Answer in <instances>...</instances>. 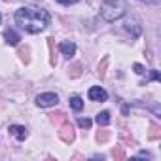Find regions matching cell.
<instances>
[{"instance_id":"cell-1","label":"cell","mask_w":161,"mask_h":161,"mask_svg":"<svg viewBox=\"0 0 161 161\" xmlns=\"http://www.w3.org/2000/svg\"><path fill=\"white\" fill-rule=\"evenodd\" d=\"M47 21H49L47 12L36 8V6H23V8H19V10L15 12V23H17L23 31H27V32H31V34L42 32V31L46 29Z\"/></svg>"},{"instance_id":"cell-2","label":"cell","mask_w":161,"mask_h":161,"mask_svg":"<svg viewBox=\"0 0 161 161\" xmlns=\"http://www.w3.org/2000/svg\"><path fill=\"white\" fill-rule=\"evenodd\" d=\"M125 14V4L123 0H104V2L101 4V15L104 21L112 23L119 17H123Z\"/></svg>"},{"instance_id":"cell-3","label":"cell","mask_w":161,"mask_h":161,"mask_svg":"<svg viewBox=\"0 0 161 161\" xmlns=\"http://www.w3.org/2000/svg\"><path fill=\"white\" fill-rule=\"evenodd\" d=\"M59 103V97L55 93H42L36 97V104L42 106V108H47V106H55Z\"/></svg>"},{"instance_id":"cell-4","label":"cell","mask_w":161,"mask_h":161,"mask_svg":"<svg viewBox=\"0 0 161 161\" xmlns=\"http://www.w3.org/2000/svg\"><path fill=\"white\" fill-rule=\"evenodd\" d=\"M59 136L63 138V142L70 144V142L74 140V127H72V123L64 121V123H63V127H61V131H59Z\"/></svg>"},{"instance_id":"cell-5","label":"cell","mask_w":161,"mask_h":161,"mask_svg":"<svg viewBox=\"0 0 161 161\" xmlns=\"http://www.w3.org/2000/svg\"><path fill=\"white\" fill-rule=\"evenodd\" d=\"M89 99H91V101H97V103H99V101L103 103V101H106V99H108V93H106L103 87L93 86V87L89 89Z\"/></svg>"},{"instance_id":"cell-6","label":"cell","mask_w":161,"mask_h":161,"mask_svg":"<svg viewBox=\"0 0 161 161\" xmlns=\"http://www.w3.org/2000/svg\"><path fill=\"white\" fill-rule=\"evenodd\" d=\"M4 40H6V44H10V46H17V44H19V40H21V36H19L15 31L8 29V31L4 32Z\"/></svg>"},{"instance_id":"cell-7","label":"cell","mask_w":161,"mask_h":161,"mask_svg":"<svg viewBox=\"0 0 161 161\" xmlns=\"http://www.w3.org/2000/svg\"><path fill=\"white\" fill-rule=\"evenodd\" d=\"M61 51H63V55H64L66 59H70V57H74V53H76V44H74V42H63V44H61Z\"/></svg>"},{"instance_id":"cell-8","label":"cell","mask_w":161,"mask_h":161,"mask_svg":"<svg viewBox=\"0 0 161 161\" xmlns=\"http://www.w3.org/2000/svg\"><path fill=\"white\" fill-rule=\"evenodd\" d=\"M10 133L15 138H19V140H25L27 138V129L23 125H10Z\"/></svg>"},{"instance_id":"cell-9","label":"cell","mask_w":161,"mask_h":161,"mask_svg":"<svg viewBox=\"0 0 161 161\" xmlns=\"http://www.w3.org/2000/svg\"><path fill=\"white\" fill-rule=\"evenodd\" d=\"M125 29H127L129 32H133V36H135V38H136V36H140V32H142L140 25H138L136 21H131V19H129L127 23H125Z\"/></svg>"},{"instance_id":"cell-10","label":"cell","mask_w":161,"mask_h":161,"mask_svg":"<svg viewBox=\"0 0 161 161\" xmlns=\"http://www.w3.org/2000/svg\"><path fill=\"white\" fill-rule=\"evenodd\" d=\"M97 123L99 125H108L110 123V112H99L97 114Z\"/></svg>"},{"instance_id":"cell-11","label":"cell","mask_w":161,"mask_h":161,"mask_svg":"<svg viewBox=\"0 0 161 161\" xmlns=\"http://www.w3.org/2000/svg\"><path fill=\"white\" fill-rule=\"evenodd\" d=\"M70 106H72L76 112H80V110L84 108V103H82V99H80V97H70Z\"/></svg>"},{"instance_id":"cell-12","label":"cell","mask_w":161,"mask_h":161,"mask_svg":"<svg viewBox=\"0 0 161 161\" xmlns=\"http://www.w3.org/2000/svg\"><path fill=\"white\" fill-rule=\"evenodd\" d=\"M152 140H157L159 136H161V131H159V125H155V123H152L150 125V135H148Z\"/></svg>"},{"instance_id":"cell-13","label":"cell","mask_w":161,"mask_h":161,"mask_svg":"<svg viewBox=\"0 0 161 161\" xmlns=\"http://www.w3.org/2000/svg\"><path fill=\"white\" fill-rule=\"evenodd\" d=\"M108 138H110V133H108V131H99V133H97V140H99V142H106Z\"/></svg>"},{"instance_id":"cell-14","label":"cell","mask_w":161,"mask_h":161,"mask_svg":"<svg viewBox=\"0 0 161 161\" xmlns=\"http://www.w3.org/2000/svg\"><path fill=\"white\" fill-rule=\"evenodd\" d=\"M78 123H80V127H84V129H89L91 127V119H87V118H80Z\"/></svg>"},{"instance_id":"cell-15","label":"cell","mask_w":161,"mask_h":161,"mask_svg":"<svg viewBox=\"0 0 161 161\" xmlns=\"http://www.w3.org/2000/svg\"><path fill=\"white\" fill-rule=\"evenodd\" d=\"M112 153H114V157H116V159H123V157H125V153H123V150H121V148H114V152H112Z\"/></svg>"},{"instance_id":"cell-16","label":"cell","mask_w":161,"mask_h":161,"mask_svg":"<svg viewBox=\"0 0 161 161\" xmlns=\"http://www.w3.org/2000/svg\"><path fill=\"white\" fill-rule=\"evenodd\" d=\"M51 116V119L53 121H61V119H64V114L63 112H57V114H49Z\"/></svg>"},{"instance_id":"cell-17","label":"cell","mask_w":161,"mask_h":161,"mask_svg":"<svg viewBox=\"0 0 161 161\" xmlns=\"http://www.w3.org/2000/svg\"><path fill=\"white\" fill-rule=\"evenodd\" d=\"M133 68H135V72H136V74H144V66H142V64H138V63H136Z\"/></svg>"},{"instance_id":"cell-18","label":"cell","mask_w":161,"mask_h":161,"mask_svg":"<svg viewBox=\"0 0 161 161\" xmlns=\"http://www.w3.org/2000/svg\"><path fill=\"white\" fill-rule=\"evenodd\" d=\"M57 2H61V4H64V6H68V4H76L78 0H57Z\"/></svg>"},{"instance_id":"cell-19","label":"cell","mask_w":161,"mask_h":161,"mask_svg":"<svg viewBox=\"0 0 161 161\" xmlns=\"http://www.w3.org/2000/svg\"><path fill=\"white\" fill-rule=\"evenodd\" d=\"M142 2H146V4H159V0H142Z\"/></svg>"},{"instance_id":"cell-20","label":"cell","mask_w":161,"mask_h":161,"mask_svg":"<svg viewBox=\"0 0 161 161\" xmlns=\"http://www.w3.org/2000/svg\"><path fill=\"white\" fill-rule=\"evenodd\" d=\"M138 157H150V153H148V152H140Z\"/></svg>"},{"instance_id":"cell-21","label":"cell","mask_w":161,"mask_h":161,"mask_svg":"<svg viewBox=\"0 0 161 161\" xmlns=\"http://www.w3.org/2000/svg\"><path fill=\"white\" fill-rule=\"evenodd\" d=\"M0 21H2V15H0Z\"/></svg>"}]
</instances>
